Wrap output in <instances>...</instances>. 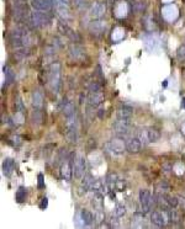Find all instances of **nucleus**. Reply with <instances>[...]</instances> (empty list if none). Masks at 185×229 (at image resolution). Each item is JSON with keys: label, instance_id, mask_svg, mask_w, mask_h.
I'll use <instances>...</instances> for the list:
<instances>
[{"label": "nucleus", "instance_id": "obj_37", "mask_svg": "<svg viewBox=\"0 0 185 229\" xmlns=\"http://www.w3.org/2000/svg\"><path fill=\"white\" fill-rule=\"evenodd\" d=\"M181 129H183V132H185V124H184V126L181 127Z\"/></svg>", "mask_w": 185, "mask_h": 229}, {"label": "nucleus", "instance_id": "obj_20", "mask_svg": "<svg viewBox=\"0 0 185 229\" xmlns=\"http://www.w3.org/2000/svg\"><path fill=\"white\" fill-rule=\"evenodd\" d=\"M69 54H70L72 59H74V60H81L85 57L84 50L78 46H72L69 48Z\"/></svg>", "mask_w": 185, "mask_h": 229}, {"label": "nucleus", "instance_id": "obj_29", "mask_svg": "<svg viewBox=\"0 0 185 229\" xmlns=\"http://www.w3.org/2000/svg\"><path fill=\"white\" fill-rule=\"evenodd\" d=\"M26 198V190L25 188H18L16 192V201L17 202H23Z\"/></svg>", "mask_w": 185, "mask_h": 229}, {"label": "nucleus", "instance_id": "obj_11", "mask_svg": "<svg viewBox=\"0 0 185 229\" xmlns=\"http://www.w3.org/2000/svg\"><path fill=\"white\" fill-rule=\"evenodd\" d=\"M52 5H53L52 0H32V6L37 11L48 12L52 9Z\"/></svg>", "mask_w": 185, "mask_h": 229}, {"label": "nucleus", "instance_id": "obj_1", "mask_svg": "<svg viewBox=\"0 0 185 229\" xmlns=\"http://www.w3.org/2000/svg\"><path fill=\"white\" fill-rule=\"evenodd\" d=\"M31 36L28 33V31L23 27H18L15 28L11 34H10V42L12 43V46L15 47H27L28 44H31Z\"/></svg>", "mask_w": 185, "mask_h": 229}, {"label": "nucleus", "instance_id": "obj_28", "mask_svg": "<svg viewBox=\"0 0 185 229\" xmlns=\"http://www.w3.org/2000/svg\"><path fill=\"white\" fill-rule=\"evenodd\" d=\"M74 224H75V227H78V228H83V227H85L84 220H83V218H81V215H80V212H76V213H75V217H74Z\"/></svg>", "mask_w": 185, "mask_h": 229}, {"label": "nucleus", "instance_id": "obj_17", "mask_svg": "<svg viewBox=\"0 0 185 229\" xmlns=\"http://www.w3.org/2000/svg\"><path fill=\"white\" fill-rule=\"evenodd\" d=\"M1 167H2V174L5 176H10L12 174L14 169H15V161H14V159H11V158L4 159Z\"/></svg>", "mask_w": 185, "mask_h": 229}, {"label": "nucleus", "instance_id": "obj_23", "mask_svg": "<svg viewBox=\"0 0 185 229\" xmlns=\"http://www.w3.org/2000/svg\"><path fill=\"white\" fill-rule=\"evenodd\" d=\"M131 114H132V108L128 106H122L117 110V118L131 119Z\"/></svg>", "mask_w": 185, "mask_h": 229}, {"label": "nucleus", "instance_id": "obj_3", "mask_svg": "<svg viewBox=\"0 0 185 229\" xmlns=\"http://www.w3.org/2000/svg\"><path fill=\"white\" fill-rule=\"evenodd\" d=\"M106 150L112 155H122L126 149V142L121 137H113L111 138L106 144Z\"/></svg>", "mask_w": 185, "mask_h": 229}, {"label": "nucleus", "instance_id": "obj_4", "mask_svg": "<svg viewBox=\"0 0 185 229\" xmlns=\"http://www.w3.org/2000/svg\"><path fill=\"white\" fill-rule=\"evenodd\" d=\"M138 201H139V207L142 213H147L150 211L152 204H153V197L152 192L148 188H141L138 192Z\"/></svg>", "mask_w": 185, "mask_h": 229}, {"label": "nucleus", "instance_id": "obj_14", "mask_svg": "<svg viewBox=\"0 0 185 229\" xmlns=\"http://www.w3.org/2000/svg\"><path fill=\"white\" fill-rule=\"evenodd\" d=\"M60 111L65 116V117H69V116H73L75 114V107H74V103L72 101H69L68 98H64L60 103Z\"/></svg>", "mask_w": 185, "mask_h": 229}, {"label": "nucleus", "instance_id": "obj_32", "mask_svg": "<svg viewBox=\"0 0 185 229\" xmlns=\"http://www.w3.org/2000/svg\"><path fill=\"white\" fill-rule=\"evenodd\" d=\"M178 58L179 59H185V44L179 47V49H178Z\"/></svg>", "mask_w": 185, "mask_h": 229}, {"label": "nucleus", "instance_id": "obj_9", "mask_svg": "<svg viewBox=\"0 0 185 229\" xmlns=\"http://www.w3.org/2000/svg\"><path fill=\"white\" fill-rule=\"evenodd\" d=\"M143 147V142L139 139L138 135H134V137H131L127 142H126V149L128 153L131 154H137L141 151Z\"/></svg>", "mask_w": 185, "mask_h": 229}, {"label": "nucleus", "instance_id": "obj_18", "mask_svg": "<svg viewBox=\"0 0 185 229\" xmlns=\"http://www.w3.org/2000/svg\"><path fill=\"white\" fill-rule=\"evenodd\" d=\"M60 172H62V176H63L64 180L70 181L72 175H73V166H72V164H70L69 161L63 163V165H62V167H60Z\"/></svg>", "mask_w": 185, "mask_h": 229}, {"label": "nucleus", "instance_id": "obj_19", "mask_svg": "<svg viewBox=\"0 0 185 229\" xmlns=\"http://www.w3.org/2000/svg\"><path fill=\"white\" fill-rule=\"evenodd\" d=\"M59 31L64 34V36H67L69 39H72V41H78L79 39V37H78V34L72 30V28H69L67 25H63V23H59Z\"/></svg>", "mask_w": 185, "mask_h": 229}, {"label": "nucleus", "instance_id": "obj_22", "mask_svg": "<svg viewBox=\"0 0 185 229\" xmlns=\"http://www.w3.org/2000/svg\"><path fill=\"white\" fill-rule=\"evenodd\" d=\"M143 41H144V44H146L147 48H155V47H158L159 43H160L159 38H158L157 36H154V34L146 36V37L143 38Z\"/></svg>", "mask_w": 185, "mask_h": 229}, {"label": "nucleus", "instance_id": "obj_21", "mask_svg": "<svg viewBox=\"0 0 185 229\" xmlns=\"http://www.w3.org/2000/svg\"><path fill=\"white\" fill-rule=\"evenodd\" d=\"M79 212H80V215H81V218H83V220H84L85 227H89V225H91V224L94 223L95 215H94L92 212H90V211H88V209H80Z\"/></svg>", "mask_w": 185, "mask_h": 229}, {"label": "nucleus", "instance_id": "obj_30", "mask_svg": "<svg viewBox=\"0 0 185 229\" xmlns=\"http://www.w3.org/2000/svg\"><path fill=\"white\" fill-rule=\"evenodd\" d=\"M4 74H5V78H6V82L12 81V79H14V74H12V71H11L7 66H4Z\"/></svg>", "mask_w": 185, "mask_h": 229}, {"label": "nucleus", "instance_id": "obj_24", "mask_svg": "<svg viewBox=\"0 0 185 229\" xmlns=\"http://www.w3.org/2000/svg\"><path fill=\"white\" fill-rule=\"evenodd\" d=\"M43 103V95L41 91H33L32 94V105L36 108H39Z\"/></svg>", "mask_w": 185, "mask_h": 229}, {"label": "nucleus", "instance_id": "obj_33", "mask_svg": "<svg viewBox=\"0 0 185 229\" xmlns=\"http://www.w3.org/2000/svg\"><path fill=\"white\" fill-rule=\"evenodd\" d=\"M16 108H17L18 111H23V110H25V107H23L22 101H21V98H20V97L17 98V102H16Z\"/></svg>", "mask_w": 185, "mask_h": 229}, {"label": "nucleus", "instance_id": "obj_6", "mask_svg": "<svg viewBox=\"0 0 185 229\" xmlns=\"http://www.w3.org/2000/svg\"><path fill=\"white\" fill-rule=\"evenodd\" d=\"M137 135H138L139 139L143 142V144H148V143L157 142V140L160 138V133H159V131H157L155 128H144V129L139 131Z\"/></svg>", "mask_w": 185, "mask_h": 229}, {"label": "nucleus", "instance_id": "obj_35", "mask_svg": "<svg viewBox=\"0 0 185 229\" xmlns=\"http://www.w3.org/2000/svg\"><path fill=\"white\" fill-rule=\"evenodd\" d=\"M41 207H47V198H43V202H42Z\"/></svg>", "mask_w": 185, "mask_h": 229}, {"label": "nucleus", "instance_id": "obj_26", "mask_svg": "<svg viewBox=\"0 0 185 229\" xmlns=\"http://www.w3.org/2000/svg\"><path fill=\"white\" fill-rule=\"evenodd\" d=\"M105 28H106V22H102V21H95L90 25L91 32H102L105 31Z\"/></svg>", "mask_w": 185, "mask_h": 229}, {"label": "nucleus", "instance_id": "obj_25", "mask_svg": "<svg viewBox=\"0 0 185 229\" xmlns=\"http://www.w3.org/2000/svg\"><path fill=\"white\" fill-rule=\"evenodd\" d=\"M125 214H126V207H125L123 204L118 203V204H116V206L113 207V209H112V215H113L115 218H121V217H123Z\"/></svg>", "mask_w": 185, "mask_h": 229}, {"label": "nucleus", "instance_id": "obj_15", "mask_svg": "<svg viewBox=\"0 0 185 229\" xmlns=\"http://www.w3.org/2000/svg\"><path fill=\"white\" fill-rule=\"evenodd\" d=\"M163 16L168 21H174L178 17V9L174 5H165L163 7Z\"/></svg>", "mask_w": 185, "mask_h": 229}, {"label": "nucleus", "instance_id": "obj_16", "mask_svg": "<svg viewBox=\"0 0 185 229\" xmlns=\"http://www.w3.org/2000/svg\"><path fill=\"white\" fill-rule=\"evenodd\" d=\"M105 11H106V7H105V4L102 2H95L90 9V14L95 18H100L101 16H104Z\"/></svg>", "mask_w": 185, "mask_h": 229}, {"label": "nucleus", "instance_id": "obj_8", "mask_svg": "<svg viewBox=\"0 0 185 229\" xmlns=\"http://www.w3.org/2000/svg\"><path fill=\"white\" fill-rule=\"evenodd\" d=\"M73 174L76 179H83L85 176V159L83 155H76L72 163Z\"/></svg>", "mask_w": 185, "mask_h": 229}, {"label": "nucleus", "instance_id": "obj_34", "mask_svg": "<svg viewBox=\"0 0 185 229\" xmlns=\"http://www.w3.org/2000/svg\"><path fill=\"white\" fill-rule=\"evenodd\" d=\"M38 186H39V187H43V182H42V175H41V174L38 175Z\"/></svg>", "mask_w": 185, "mask_h": 229}, {"label": "nucleus", "instance_id": "obj_12", "mask_svg": "<svg viewBox=\"0 0 185 229\" xmlns=\"http://www.w3.org/2000/svg\"><path fill=\"white\" fill-rule=\"evenodd\" d=\"M56 10L60 16H68L69 14V0H52Z\"/></svg>", "mask_w": 185, "mask_h": 229}, {"label": "nucleus", "instance_id": "obj_31", "mask_svg": "<svg viewBox=\"0 0 185 229\" xmlns=\"http://www.w3.org/2000/svg\"><path fill=\"white\" fill-rule=\"evenodd\" d=\"M143 222V217H141V215H136L134 218H133V222H132V227H134V228H138V227H141L138 223H142Z\"/></svg>", "mask_w": 185, "mask_h": 229}, {"label": "nucleus", "instance_id": "obj_7", "mask_svg": "<svg viewBox=\"0 0 185 229\" xmlns=\"http://www.w3.org/2000/svg\"><path fill=\"white\" fill-rule=\"evenodd\" d=\"M31 22L36 27H43V26H47L48 23H51V16L48 12L36 10V12L31 14Z\"/></svg>", "mask_w": 185, "mask_h": 229}, {"label": "nucleus", "instance_id": "obj_38", "mask_svg": "<svg viewBox=\"0 0 185 229\" xmlns=\"http://www.w3.org/2000/svg\"><path fill=\"white\" fill-rule=\"evenodd\" d=\"M163 1H164V2H168V1H169V0H163Z\"/></svg>", "mask_w": 185, "mask_h": 229}, {"label": "nucleus", "instance_id": "obj_2", "mask_svg": "<svg viewBox=\"0 0 185 229\" xmlns=\"http://www.w3.org/2000/svg\"><path fill=\"white\" fill-rule=\"evenodd\" d=\"M60 64L58 62L56 63H52L51 66H49V71H48V82H49V86L52 89V91L54 94H58L59 92V89H60Z\"/></svg>", "mask_w": 185, "mask_h": 229}, {"label": "nucleus", "instance_id": "obj_5", "mask_svg": "<svg viewBox=\"0 0 185 229\" xmlns=\"http://www.w3.org/2000/svg\"><path fill=\"white\" fill-rule=\"evenodd\" d=\"M150 222L155 225V227H165L169 223V215H168V211L166 209H157L153 211L150 214Z\"/></svg>", "mask_w": 185, "mask_h": 229}, {"label": "nucleus", "instance_id": "obj_36", "mask_svg": "<svg viewBox=\"0 0 185 229\" xmlns=\"http://www.w3.org/2000/svg\"><path fill=\"white\" fill-rule=\"evenodd\" d=\"M183 107H184V108H185V97H184V98H183Z\"/></svg>", "mask_w": 185, "mask_h": 229}, {"label": "nucleus", "instance_id": "obj_27", "mask_svg": "<svg viewBox=\"0 0 185 229\" xmlns=\"http://www.w3.org/2000/svg\"><path fill=\"white\" fill-rule=\"evenodd\" d=\"M123 36H125V31L120 27H116L112 32V39L113 41H121L123 38Z\"/></svg>", "mask_w": 185, "mask_h": 229}, {"label": "nucleus", "instance_id": "obj_10", "mask_svg": "<svg viewBox=\"0 0 185 229\" xmlns=\"http://www.w3.org/2000/svg\"><path fill=\"white\" fill-rule=\"evenodd\" d=\"M130 128V119L125 118H117L116 122L113 123V129L117 134H125L128 132Z\"/></svg>", "mask_w": 185, "mask_h": 229}, {"label": "nucleus", "instance_id": "obj_13", "mask_svg": "<svg viewBox=\"0 0 185 229\" xmlns=\"http://www.w3.org/2000/svg\"><path fill=\"white\" fill-rule=\"evenodd\" d=\"M104 100V95L101 90H95V91H89L88 95V102L91 106H99Z\"/></svg>", "mask_w": 185, "mask_h": 229}]
</instances>
